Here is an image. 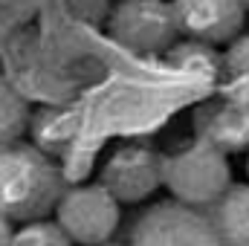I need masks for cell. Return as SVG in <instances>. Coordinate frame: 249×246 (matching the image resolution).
Returning a JSON list of instances; mask_svg holds the SVG:
<instances>
[{
    "label": "cell",
    "mask_w": 249,
    "mask_h": 246,
    "mask_svg": "<svg viewBox=\"0 0 249 246\" xmlns=\"http://www.w3.org/2000/svg\"><path fill=\"white\" fill-rule=\"evenodd\" d=\"M64 191L58 165L41 148L23 142L0 148V214L6 220H47V214H55Z\"/></svg>",
    "instance_id": "1"
},
{
    "label": "cell",
    "mask_w": 249,
    "mask_h": 246,
    "mask_svg": "<svg viewBox=\"0 0 249 246\" xmlns=\"http://www.w3.org/2000/svg\"><path fill=\"white\" fill-rule=\"evenodd\" d=\"M162 185L183 206H217V200L232 188L229 159L214 145L197 139L188 148L162 159Z\"/></svg>",
    "instance_id": "2"
},
{
    "label": "cell",
    "mask_w": 249,
    "mask_h": 246,
    "mask_svg": "<svg viewBox=\"0 0 249 246\" xmlns=\"http://www.w3.org/2000/svg\"><path fill=\"white\" fill-rule=\"evenodd\" d=\"M107 32L130 53H168L180 35L171 0H119L107 18Z\"/></svg>",
    "instance_id": "3"
},
{
    "label": "cell",
    "mask_w": 249,
    "mask_h": 246,
    "mask_svg": "<svg viewBox=\"0 0 249 246\" xmlns=\"http://www.w3.org/2000/svg\"><path fill=\"white\" fill-rule=\"evenodd\" d=\"M53 217L75 246H102L119 226V203L102 183L75 185L64 191Z\"/></svg>",
    "instance_id": "4"
},
{
    "label": "cell",
    "mask_w": 249,
    "mask_h": 246,
    "mask_svg": "<svg viewBox=\"0 0 249 246\" xmlns=\"http://www.w3.org/2000/svg\"><path fill=\"white\" fill-rule=\"evenodd\" d=\"M130 246H223V241L203 209L165 200L142 211L130 232Z\"/></svg>",
    "instance_id": "5"
},
{
    "label": "cell",
    "mask_w": 249,
    "mask_h": 246,
    "mask_svg": "<svg viewBox=\"0 0 249 246\" xmlns=\"http://www.w3.org/2000/svg\"><path fill=\"white\" fill-rule=\"evenodd\" d=\"M162 159L145 145H124L113 151L102 165V180L116 203H142L162 185Z\"/></svg>",
    "instance_id": "6"
},
{
    "label": "cell",
    "mask_w": 249,
    "mask_h": 246,
    "mask_svg": "<svg viewBox=\"0 0 249 246\" xmlns=\"http://www.w3.org/2000/svg\"><path fill=\"white\" fill-rule=\"evenodd\" d=\"M180 23V35L217 47L232 44L247 20L244 0H171Z\"/></svg>",
    "instance_id": "7"
},
{
    "label": "cell",
    "mask_w": 249,
    "mask_h": 246,
    "mask_svg": "<svg viewBox=\"0 0 249 246\" xmlns=\"http://www.w3.org/2000/svg\"><path fill=\"white\" fill-rule=\"evenodd\" d=\"M200 139L223 154L249 151V110L235 102H217L200 110Z\"/></svg>",
    "instance_id": "8"
},
{
    "label": "cell",
    "mask_w": 249,
    "mask_h": 246,
    "mask_svg": "<svg viewBox=\"0 0 249 246\" xmlns=\"http://www.w3.org/2000/svg\"><path fill=\"white\" fill-rule=\"evenodd\" d=\"M212 220L223 246H249V185H232L217 200Z\"/></svg>",
    "instance_id": "9"
},
{
    "label": "cell",
    "mask_w": 249,
    "mask_h": 246,
    "mask_svg": "<svg viewBox=\"0 0 249 246\" xmlns=\"http://www.w3.org/2000/svg\"><path fill=\"white\" fill-rule=\"evenodd\" d=\"M29 102L0 75V148H12L29 127Z\"/></svg>",
    "instance_id": "10"
},
{
    "label": "cell",
    "mask_w": 249,
    "mask_h": 246,
    "mask_svg": "<svg viewBox=\"0 0 249 246\" xmlns=\"http://www.w3.org/2000/svg\"><path fill=\"white\" fill-rule=\"evenodd\" d=\"M168 61L174 67H183V70H194V72H206L212 75L217 70V55L209 44H200V41H191L188 38L183 47H171L168 50Z\"/></svg>",
    "instance_id": "11"
},
{
    "label": "cell",
    "mask_w": 249,
    "mask_h": 246,
    "mask_svg": "<svg viewBox=\"0 0 249 246\" xmlns=\"http://www.w3.org/2000/svg\"><path fill=\"white\" fill-rule=\"evenodd\" d=\"M12 246H72V241L64 235V229L55 220H35L23 223L15 232Z\"/></svg>",
    "instance_id": "12"
},
{
    "label": "cell",
    "mask_w": 249,
    "mask_h": 246,
    "mask_svg": "<svg viewBox=\"0 0 249 246\" xmlns=\"http://www.w3.org/2000/svg\"><path fill=\"white\" fill-rule=\"evenodd\" d=\"M223 64H226L229 75H235V78H249V35H238V38L229 44V50H226V55H223Z\"/></svg>",
    "instance_id": "13"
},
{
    "label": "cell",
    "mask_w": 249,
    "mask_h": 246,
    "mask_svg": "<svg viewBox=\"0 0 249 246\" xmlns=\"http://www.w3.org/2000/svg\"><path fill=\"white\" fill-rule=\"evenodd\" d=\"M12 238H15L12 220H6V217L0 214V246H12Z\"/></svg>",
    "instance_id": "14"
},
{
    "label": "cell",
    "mask_w": 249,
    "mask_h": 246,
    "mask_svg": "<svg viewBox=\"0 0 249 246\" xmlns=\"http://www.w3.org/2000/svg\"><path fill=\"white\" fill-rule=\"evenodd\" d=\"M102 246H119V244H102Z\"/></svg>",
    "instance_id": "15"
},
{
    "label": "cell",
    "mask_w": 249,
    "mask_h": 246,
    "mask_svg": "<svg viewBox=\"0 0 249 246\" xmlns=\"http://www.w3.org/2000/svg\"><path fill=\"white\" fill-rule=\"evenodd\" d=\"M244 6H247V9H249V0H244Z\"/></svg>",
    "instance_id": "16"
},
{
    "label": "cell",
    "mask_w": 249,
    "mask_h": 246,
    "mask_svg": "<svg viewBox=\"0 0 249 246\" xmlns=\"http://www.w3.org/2000/svg\"><path fill=\"white\" fill-rule=\"evenodd\" d=\"M247 171H249V159H247Z\"/></svg>",
    "instance_id": "17"
}]
</instances>
